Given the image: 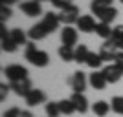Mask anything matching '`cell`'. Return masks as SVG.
Here are the masks:
<instances>
[{"mask_svg": "<svg viewBox=\"0 0 123 117\" xmlns=\"http://www.w3.org/2000/svg\"><path fill=\"white\" fill-rule=\"evenodd\" d=\"M94 15L99 18V22H105V24H110V22L118 17V9L116 7H105V9H99V11H96Z\"/></svg>", "mask_w": 123, "mask_h": 117, "instance_id": "obj_16", "label": "cell"}, {"mask_svg": "<svg viewBox=\"0 0 123 117\" xmlns=\"http://www.w3.org/2000/svg\"><path fill=\"white\" fill-rule=\"evenodd\" d=\"M59 57L64 62H72V61H75V50L70 46H61L59 48Z\"/></svg>", "mask_w": 123, "mask_h": 117, "instance_id": "obj_22", "label": "cell"}, {"mask_svg": "<svg viewBox=\"0 0 123 117\" xmlns=\"http://www.w3.org/2000/svg\"><path fill=\"white\" fill-rule=\"evenodd\" d=\"M112 40L116 42V44H118V48L121 50V46H123V24H119V26H116V28H114Z\"/></svg>", "mask_w": 123, "mask_h": 117, "instance_id": "obj_27", "label": "cell"}, {"mask_svg": "<svg viewBox=\"0 0 123 117\" xmlns=\"http://www.w3.org/2000/svg\"><path fill=\"white\" fill-rule=\"evenodd\" d=\"M112 2L114 0H92L90 2V9H92V13H96V11L105 9V7H112Z\"/></svg>", "mask_w": 123, "mask_h": 117, "instance_id": "obj_25", "label": "cell"}, {"mask_svg": "<svg viewBox=\"0 0 123 117\" xmlns=\"http://www.w3.org/2000/svg\"><path fill=\"white\" fill-rule=\"evenodd\" d=\"M88 53H90V50H88L86 44L77 46V48H75V61H74V62H77V64H83V62H85V64H86Z\"/></svg>", "mask_w": 123, "mask_h": 117, "instance_id": "obj_21", "label": "cell"}, {"mask_svg": "<svg viewBox=\"0 0 123 117\" xmlns=\"http://www.w3.org/2000/svg\"><path fill=\"white\" fill-rule=\"evenodd\" d=\"M9 86H11V90H13L18 97H26L31 90H33V88H31V81H30V79H22V81L9 82Z\"/></svg>", "mask_w": 123, "mask_h": 117, "instance_id": "obj_11", "label": "cell"}, {"mask_svg": "<svg viewBox=\"0 0 123 117\" xmlns=\"http://www.w3.org/2000/svg\"><path fill=\"white\" fill-rule=\"evenodd\" d=\"M20 115H22V112L15 106V108H9V110H6L2 117H20Z\"/></svg>", "mask_w": 123, "mask_h": 117, "instance_id": "obj_31", "label": "cell"}, {"mask_svg": "<svg viewBox=\"0 0 123 117\" xmlns=\"http://www.w3.org/2000/svg\"><path fill=\"white\" fill-rule=\"evenodd\" d=\"M24 99H26V104L33 108V106H37V104L46 102V93L42 92V90H31V92L28 93Z\"/></svg>", "mask_w": 123, "mask_h": 117, "instance_id": "obj_14", "label": "cell"}, {"mask_svg": "<svg viewBox=\"0 0 123 117\" xmlns=\"http://www.w3.org/2000/svg\"><path fill=\"white\" fill-rule=\"evenodd\" d=\"M101 71H103V75H105V79H107V82H110V84L118 82L119 79H121V75H123V70L118 64H114V62H110L108 66H105Z\"/></svg>", "mask_w": 123, "mask_h": 117, "instance_id": "obj_6", "label": "cell"}, {"mask_svg": "<svg viewBox=\"0 0 123 117\" xmlns=\"http://www.w3.org/2000/svg\"><path fill=\"white\" fill-rule=\"evenodd\" d=\"M4 75L7 77L9 82H15V81L28 79V70H26L22 64H9V66L4 68Z\"/></svg>", "mask_w": 123, "mask_h": 117, "instance_id": "obj_2", "label": "cell"}, {"mask_svg": "<svg viewBox=\"0 0 123 117\" xmlns=\"http://www.w3.org/2000/svg\"><path fill=\"white\" fill-rule=\"evenodd\" d=\"M70 101L74 102V106H75V112L79 113H86L88 112V99L83 93H72V97H70Z\"/></svg>", "mask_w": 123, "mask_h": 117, "instance_id": "obj_15", "label": "cell"}, {"mask_svg": "<svg viewBox=\"0 0 123 117\" xmlns=\"http://www.w3.org/2000/svg\"><path fill=\"white\" fill-rule=\"evenodd\" d=\"M121 51H123V46H121Z\"/></svg>", "mask_w": 123, "mask_h": 117, "instance_id": "obj_38", "label": "cell"}, {"mask_svg": "<svg viewBox=\"0 0 123 117\" xmlns=\"http://www.w3.org/2000/svg\"><path fill=\"white\" fill-rule=\"evenodd\" d=\"M51 4L55 6L57 9H66V7H70L72 6V0H51Z\"/></svg>", "mask_w": 123, "mask_h": 117, "instance_id": "obj_30", "label": "cell"}, {"mask_svg": "<svg viewBox=\"0 0 123 117\" xmlns=\"http://www.w3.org/2000/svg\"><path fill=\"white\" fill-rule=\"evenodd\" d=\"M96 33H98L101 39L108 40V39H112V35H114V28H110V24H105V22H98Z\"/></svg>", "mask_w": 123, "mask_h": 117, "instance_id": "obj_18", "label": "cell"}, {"mask_svg": "<svg viewBox=\"0 0 123 117\" xmlns=\"http://www.w3.org/2000/svg\"><path fill=\"white\" fill-rule=\"evenodd\" d=\"M110 108H112V112H116L118 115L123 117V97L121 95L112 97V101H110Z\"/></svg>", "mask_w": 123, "mask_h": 117, "instance_id": "obj_26", "label": "cell"}, {"mask_svg": "<svg viewBox=\"0 0 123 117\" xmlns=\"http://www.w3.org/2000/svg\"><path fill=\"white\" fill-rule=\"evenodd\" d=\"M114 64H118V66L123 70V51L121 50L118 51V55H116V59H114Z\"/></svg>", "mask_w": 123, "mask_h": 117, "instance_id": "obj_33", "label": "cell"}, {"mask_svg": "<svg viewBox=\"0 0 123 117\" xmlns=\"http://www.w3.org/2000/svg\"><path fill=\"white\" fill-rule=\"evenodd\" d=\"M103 62H105V61L101 59V55H99V53H96V51H90V53H88V59H86V66H88V68L98 70Z\"/></svg>", "mask_w": 123, "mask_h": 117, "instance_id": "obj_23", "label": "cell"}, {"mask_svg": "<svg viewBox=\"0 0 123 117\" xmlns=\"http://www.w3.org/2000/svg\"><path fill=\"white\" fill-rule=\"evenodd\" d=\"M119 2H121V4H123V0H119Z\"/></svg>", "mask_w": 123, "mask_h": 117, "instance_id": "obj_37", "label": "cell"}, {"mask_svg": "<svg viewBox=\"0 0 123 117\" xmlns=\"http://www.w3.org/2000/svg\"><path fill=\"white\" fill-rule=\"evenodd\" d=\"M68 84L72 86V90L75 93H83L85 90H86V84H88V79L86 75L83 73V71H75L72 77H70V81H68Z\"/></svg>", "mask_w": 123, "mask_h": 117, "instance_id": "obj_5", "label": "cell"}, {"mask_svg": "<svg viewBox=\"0 0 123 117\" xmlns=\"http://www.w3.org/2000/svg\"><path fill=\"white\" fill-rule=\"evenodd\" d=\"M88 84H90L94 90H103L108 82H107V79H105V75H103V71L94 70L92 73L88 75Z\"/></svg>", "mask_w": 123, "mask_h": 117, "instance_id": "obj_13", "label": "cell"}, {"mask_svg": "<svg viewBox=\"0 0 123 117\" xmlns=\"http://www.w3.org/2000/svg\"><path fill=\"white\" fill-rule=\"evenodd\" d=\"M9 35H11V39H13V42H15L17 46H26V44H28V37H26V33L22 29H18V28L11 29Z\"/></svg>", "mask_w": 123, "mask_h": 117, "instance_id": "obj_20", "label": "cell"}, {"mask_svg": "<svg viewBox=\"0 0 123 117\" xmlns=\"http://www.w3.org/2000/svg\"><path fill=\"white\" fill-rule=\"evenodd\" d=\"M118 51H119L118 44H116L112 39H108V40H105V44L101 46V50H99V55H101L103 61H108V62H110V61H114V59H116Z\"/></svg>", "mask_w": 123, "mask_h": 117, "instance_id": "obj_4", "label": "cell"}, {"mask_svg": "<svg viewBox=\"0 0 123 117\" xmlns=\"http://www.w3.org/2000/svg\"><path fill=\"white\" fill-rule=\"evenodd\" d=\"M79 17H81L79 15V7H77L75 4H72L70 7H66V9H62L61 13H59V20L64 26H72V24H77Z\"/></svg>", "mask_w": 123, "mask_h": 117, "instance_id": "obj_3", "label": "cell"}, {"mask_svg": "<svg viewBox=\"0 0 123 117\" xmlns=\"http://www.w3.org/2000/svg\"><path fill=\"white\" fill-rule=\"evenodd\" d=\"M0 2H2V6H11L15 2H18V0H0Z\"/></svg>", "mask_w": 123, "mask_h": 117, "instance_id": "obj_34", "label": "cell"}, {"mask_svg": "<svg viewBox=\"0 0 123 117\" xmlns=\"http://www.w3.org/2000/svg\"><path fill=\"white\" fill-rule=\"evenodd\" d=\"M20 11L26 17H39L42 13V7H41V2L28 0V2H20Z\"/></svg>", "mask_w": 123, "mask_h": 117, "instance_id": "obj_10", "label": "cell"}, {"mask_svg": "<svg viewBox=\"0 0 123 117\" xmlns=\"http://www.w3.org/2000/svg\"><path fill=\"white\" fill-rule=\"evenodd\" d=\"M46 115L48 117H59V115H61L59 102H48V104H46Z\"/></svg>", "mask_w": 123, "mask_h": 117, "instance_id": "obj_28", "label": "cell"}, {"mask_svg": "<svg viewBox=\"0 0 123 117\" xmlns=\"http://www.w3.org/2000/svg\"><path fill=\"white\" fill-rule=\"evenodd\" d=\"M0 40H2V50H4V51H7V53H13V51L17 50V44L13 42L11 35L7 33V29H6L4 22H0Z\"/></svg>", "mask_w": 123, "mask_h": 117, "instance_id": "obj_9", "label": "cell"}, {"mask_svg": "<svg viewBox=\"0 0 123 117\" xmlns=\"http://www.w3.org/2000/svg\"><path fill=\"white\" fill-rule=\"evenodd\" d=\"M108 110H112V108H110V104H108L107 101H98V102L92 104V112L98 117H105L108 113Z\"/></svg>", "mask_w": 123, "mask_h": 117, "instance_id": "obj_19", "label": "cell"}, {"mask_svg": "<svg viewBox=\"0 0 123 117\" xmlns=\"http://www.w3.org/2000/svg\"><path fill=\"white\" fill-rule=\"evenodd\" d=\"M9 90H11L9 84H0V101H6V95Z\"/></svg>", "mask_w": 123, "mask_h": 117, "instance_id": "obj_32", "label": "cell"}, {"mask_svg": "<svg viewBox=\"0 0 123 117\" xmlns=\"http://www.w3.org/2000/svg\"><path fill=\"white\" fill-rule=\"evenodd\" d=\"M41 22L46 26V29L50 31V33H53V31L59 28V24H61V20H59V13H51V11H48Z\"/></svg>", "mask_w": 123, "mask_h": 117, "instance_id": "obj_17", "label": "cell"}, {"mask_svg": "<svg viewBox=\"0 0 123 117\" xmlns=\"http://www.w3.org/2000/svg\"><path fill=\"white\" fill-rule=\"evenodd\" d=\"M35 2H44V0H35Z\"/></svg>", "mask_w": 123, "mask_h": 117, "instance_id": "obj_36", "label": "cell"}, {"mask_svg": "<svg viewBox=\"0 0 123 117\" xmlns=\"http://www.w3.org/2000/svg\"><path fill=\"white\" fill-rule=\"evenodd\" d=\"M20 117H33V113L30 112V110H24V112H22V115Z\"/></svg>", "mask_w": 123, "mask_h": 117, "instance_id": "obj_35", "label": "cell"}, {"mask_svg": "<svg viewBox=\"0 0 123 117\" xmlns=\"http://www.w3.org/2000/svg\"><path fill=\"white\" fill-rule=\"evenodd\" d=\"M24 57H26V61H30L31 64L37 66V68H44V66H48V62H50V55L42 50H37L35 42H28V44H26Z\"/></svg>", "mask_w": 123, "mask_h": 117, "instance_id": "obj_1", "label": "cell"}, {"mask_svg": "<svg viewBox=\"0 0 123 117\" xmlns=\"http://www.w3.org/2000/svg\"><path fill=\"white\" fill-rule=\"evenodd\" d=\"M59 110H61V113H64V115H72V113L75 112V106H74V102L70 101V99H62V101H59Z\"/></svg>", "mask_w": 123, "mask_h": 117, "instance_id": "obj_24", "label": "cell"}, {"mask_svg": "<svg viewBox=\"0 0 123 117\" xmlns=\"http://www.w3.org/2000/svg\"><path fill=\"white\" fill-rule=\"evenodd\" d=\"M98 28V22L94 20L92 15H81L79 20H77V29L83 31V33H94Z\"/></svg>", "mask_w": 123, "mask_h": 117, "instance_id": "obj_8", "label": "cell"}, {"mask_svg": "<svg viewBox=\"0 0 123 117\" xmlns=\"http://www.w3.org/2000/svg\"><path fill=\"white\" fill-rule=\"evenodd\" d=\"M77 31L75 28H72V26H64L61 31V42H62V46H70L74 48L77 44Z\"/></svg>", "mask_w": 123, "mask_h": 117, "instance_id": "obj_7", "label": "cell"}, {"mask_svg": "<svg viewBox=\"0 0 123 117\" xmlns=\"http://www.w3.org/2000/svg\"><path fill=\"white\" fill-rule=\"evenodd\" d=\"M48 35H50V31L46 29V26L42 24V22H39V24H35V26H31L30 31H28V37H30L31 42L42 40V39H46Z\"/></svg>", "mask_w": 123, "mask_h": 117, "instance_id": "obj_12", "label": "cell"}, {"mask_svg": "<svg viewBox=\"0 0 123 117\" xmlns=\"http://www.w3.org/2000/svg\"><path fill=\"white\" fill-rule=\"evenodd\" d=\"M13 17V11H11L9 6H0V22H6Z\"/></svg>", "mask_w": 123, "mask_h": 117, "instance_id": "obj_29", "label": "cell"}]
</instances>
